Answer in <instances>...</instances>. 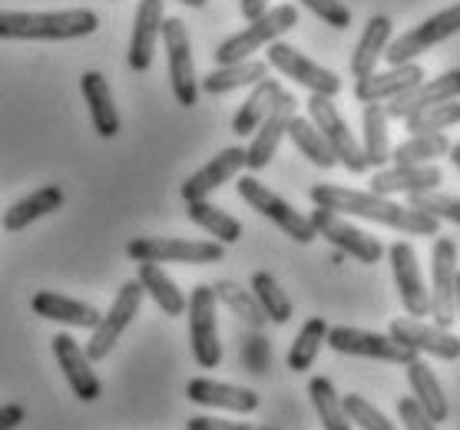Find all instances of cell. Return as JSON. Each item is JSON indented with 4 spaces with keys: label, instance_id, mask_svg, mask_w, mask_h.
I'll list each match as a JSON object with an SVG mask.
<instances>
[{
    "label": "cell",
    "instance_id": "1f68e13d",
    "mask_svg": "<svg viewBox=\"0 0 460 430\" xmlns=\"http://www.w3.org/2000/svg\"><path fill=\"white\" fill-rule=\"evenodd\" d=\"M387 113L385 103H365L361 110V153L367 159V169H385L391 162V139H387Z\"/></svg>",
    "mask_w": 460,
    "mask_h": 430
},
{
    "label": "cell",
    "instance_id": "d4e9b609",
    "mask_svg": "<svg viewBox=\"0 0 460 430\" xmlns=\"http://www.w3.org/2000/svg\"><path fill=\"white\" fill-rule=\"evenodd\" d=\"M31 312L37 318L57 321V325L90 328V331H93L96 321H100V312H96L93 304H86V302H80V298H70V294H60V292H37L31 298Z\"/></svg>",
    "mask_w": 460,
    "mask_h": 430
},
{
    "label": "cell",
    "instance_id": "f546056e",
    "mask_svg": "<svg viewBox=\"0 0 460 430\" xmlns=\"http://www.w3.org/2000/svg\"><path fill=\"white\" fill-rule=\"evenodd\" d=\"M137 282L143 285V292L159 304V312L169 318H182L186 315V292H179V285L163 272V265L156 262H137Z\"/></svg>",
    "mask_w": 460,
    "mask_h": 430
},
{
    "label": "cell",
    "instance_id": "bcb514c9",
    "mask_svg": "<svg viewBox=\"0 0 460 430\" xmlns=\"http://www.w3.org/2000/svg\"><path fill=\"white\" fill-rule=\"evenodd\" d=\"M398 417H401V424H404V430H438V424L418 408V400L414 398L398 400Z\"/></svg>",
    "mask_w": 460,
    "mask_h": 430
},
{
    "label": "cell",
    "instance_id": "cb8c5ba5",
    "mask_svg": "<svg viewBox=\"0 0 460 430\" xmlns=\"http://www.w3.org/2000/svg\"><path fill=\"white\" fill-rule=\"evenodd\" d=\"M424 80V70L418 64H401L391 66L385 74H371L365 80H355V100L358 103H391L394 96L408 93L411 86Z\"/></svg>",
    "mask_w": 460,
    "mask_h": 430
},
{
    "label": "cell",
    "instance_id": "74e56055",
    "mask_svg": "<svg viewBox=\"0 0 460 430\" xmlns=\"http://www.w3.org/2000/svg\"><path fill=\"white\" fill-rule=\"evenodd\" d=\"M252 294H255L265 321H275V325H288L292 321V298L282 292V285L275 282V275L269 272L252 275Z\"/></svg>",
    "mask_w": 460,
    "mask_h": 430
},
{
    "label": "cell",
    "instance_id": "681fc988",
    "mask_svg": "<svg viewBox=\"0 0 460 430\" xmlns=\"http://www.w3.org/2000/svg\"><path fill=\"white\" fill-rule=\"evenodd\" d=\"M176 4H182V7H192V11H202L209 0H176Z\"/></svg>",
    "mask_w": 460,
    "mask_h": 430
},
{
    "label": "cell",
    "instance_id": "6da1fadb",
    "mask_svg": "<svg viewBox=\"0 0 460 430\" xmlns=\"http://www.w3.org/2000/svg\"><path fill=\"white\" fill-rule=\"evenodd\" d=\"M308 199L318 206V209L328 212H345V215H355V219L377 222V225H387V229H398L404 235H438L440 219L428 215V212H418L411 206H401V202L387 199V196H377V192H361V189H348V186H332V182H318L308 189Z\"/></svg>",
    "mask_w": 460,
    "mask_h": 430
},
{
    "label": "cell",
    "instance_id": "ee69618b",
    "mask_svg": "<svg viewBox=\"0 0 460 430\" xmlns=\"http://www.w3.org/2000/svg\"><path fill=\"white\" fill-rule=\"evenodd\" d=\"M305 11H312L318 21H324L335 31H348L351 27V11H348L341 0H298Z\"/></svg>",
    "mask_w": 460,
    "mask_h": 430
},
{
    "label": "cell",
    "instance_id": "5b68a950",
    "mask_svg": "<svg viewBox=\"0 0 460 430\" xmlns=\"http://www.w3.org/2000/svg\"><path fill=\"white\" fill-rule=\"evenodd\" d=\"M305 110H308V119H312L314 129L324 136V143L335 153L338 162H341L348 172H355V176L367 172V159H365V153H361V143H358L351 127L345 123V116L338 113V106L332 103V96L312 93L308 103H305Z\"/></svg>",
    "mask_w": 460,
    "mask_h": 430
},
{
    "label": "cell",
    "instance_id": "f35d334b",
    "mask_svg": "<svg viewBox=\"0 0 460 430\" xmlns=\"http://www.w3.org/2000/svg\"><path fill=\"white\" fill-rule=\"evenodd\" d=\"M450 143L444 133H430V136H408L401 146L391 149V162H398V166H428L434 159L447 156L450 153Z\"/></svg>",
    "mask_w": 460,
    "mask_h": 430
},
{
    "label": "cell",
    "instance_id": "7dc6e473",
    "mask_svg": "<svg viewBox=\"0 0 460 430\" xmlns=\"http://www.w3.org/2000/svg\"><path fill=\"white\" fill-rule=\"evenodd\" d=\"M27 420V408L23 404H4L0 408V430H17Z\"/></svg>",
    "mask_w": 460,
    "mask_h": 430
},
{
    "label": "cell",
    "instance_id": "277c9868",
    "mask_svg": "<svg viewBox=\"0 0 460 430\" xmlns=\"http://www.w3.org/2000/svg\"><path fill=\"white\" fill-rule=\"evenodd\" d=\"M216 292L212 285H196L189 292L186 315H189V345L192 357L202 371H216L222 364V341H219V321H216Z\"/></svg>",
    "mask_w": 460,
    "mask_h": 430
},
{
    "label": "cell",
    "instance_id": "4316f807",
    "mask_svg": "<svg viewBox=\"0 0 460 430\" xmlns=\"http://www.w3.org/2000/svg\"><path fill=\"white\" fill-rule=\"evenodd\" d=\"M404 371H408L411 398L418 400V408L424 410L434 424H444V420L450 417V404H447V398H444V388H440L434 367L418 355L411 364H404Z\"/></svg>",
    "mask_w": 460,
    "mask_h": 430
},
{
    "label": "cell",
    "instance_id": "ab89813d",
    "mask_svg": "<svg viewBox=\"0 0 460 430\" xmlns=\"http://www.w3.org/2000/svg\"><path fill=\"white\" fill-rule=\"evenodd\" d=\"M212 292H216V302L226 304L232 315L239 318V321H245L249 328H255V331H259V328L265 325V315H261V308H259V302H255V294L245 292L242 285H235V282H216V285H212Z\"/></svg>",
    "mask_w": 460,
    "mask_h": 430
},
{
    "label": "cell",
    "instance_id": "9c48e42d",
    "mask_svg": "<svg viewBox=\"0 0 460 430\" xmlns=\"http://www.w3.org/2000/svg\"><path fill=\"white\" fill-rule=\"evenodd\" d=\"M235 189H239L242 202H249L259 215H265L269 222H275V225H279L288 239L298 241V245H308V241L318 239L314 229H312V222H308V215H302L292 202H285L279 192H272L255 176H239V186H235Z\"/></svg>",
    "mask_w": 460,
    "mask_h": 430
},
{
    "label": "cell",
    "instance_id": "8fae6325",
    "mask_svg": "<svg viewBox=\"0 0 460 430\" xmlns=\"http://www.w3.org/2000/svg\"><path fill=\"white\" fill-rule=\"evenodd\" d=\"M163 43H166V60H169V83H172V96L179 106H196L199 103V80H196V64H192V43H189L186 23L179 17H166L163 31H159Z\"/></svg>",
    "mask_w": 460,
    "mask_h": 430
},
{
    "label": "cell",
    "instance_id": "8992f818",
    "mask_svg": "<svg viewBox=\"0 0 460 430\" xmlns=\"http://www.w3.org/2000/svg\"><path fill=\"white\" fill-rule=\"evenodd\" d=\"M226 245L212 239H133L126 241V259L133 262H179V265H212L222 262Z\"/></svg>",
    "mask_w": 460,
    "mask_h": 430
},
{
    "label": "cell",
    "instance_id": "816d5d0a",
    "mask_svg": "<svg viewBox=\"0 0 460 430\" xmlns=\"http://www.w3.org/2000/svg\"><path fill=\"white\" fill-rule=\"evenodd\" d=\"M457 318H460V272H457Z\"/></svg>",
    "mask_w": 460,
    "mask_h": 430
},
{
    "label": "cell",
    "instance_id": "7a4b0ae2",
    "mask_svg": "<svg viewBox=\"0 0 460 430\" xmlns=\"http://www.w3.org/2000/svg\"><path fill=\"white\" fill-rule=\"evenodd\" d=\"M100 27L96 11H0V40H80Z\"/></svg>",
    "mask_w": 460,
    "mask_h": 430
},
{
    "label": "cell",
    "instance_id": "60d3db41",
    "mask_svg": "<svg viewBox=\"0 0 460 430\" xmlns=\"http://www.w3.org/2000/svg\"><path fill=\"white\" fill-rule=\"evenodd\" d=\"M460 123V100H447V103L428 106L420 113L404 119V129L411 136H430V133H444V129L457 127Z\"/></svg>",
    "mask_w": 460,
    "mask_h": 430
},
{
    "label": "cell",
    "instance_id": "44dd1931",
    "mask_svg": "<svg viewBox=\"0 0 460 430\" xmlns=\"http://www.w3.org/2000/svg\"><path fill=\"white\" fill-rule=\"evenodd\" d=\"M163 4H166V0H139L137 4L133 37H129V53H126L129 70H137V74H146L149 66H153V53H156L159 31H163V21H166Z\"/></svg>",
    "mask_w": 460,
    "mask_h": 430
},
{
    "label": "cell",
    "instance_id": "3957f363",
    "mask_svg": "<svg viewBox=\"0 0 460 430\" xmlns=\"http://www.w3.org/2000/svg\"><path fill=\"white\" fill-rule=\"evenodd\" d=\"M292 27H298V7H295V4H279V7L261 13V17L249 21L245 31L232 33L229 40H222L219 47H216V53H212V60L219 66L249 60L252 53H259L261 47L275 43L282 33L292 31Z\"/></svg>",
    "mask_w": 460,
    "mask_h": 430
},
{
    "label": "cell",
    "instance_id": "e0dca14e",
    "mask_svg": "<svg viewBox=\"0 0 460 430\" xmlns=\"http://www.w3.org/2000/svg\"><path fill=\"white\" fill-rule=\"evenodd\" d=\"M387 259H391V272H394V285H398L401 304L408 318H428L430 315V294L424 288V278H420V265L418 252L411 241H394L387 249Z\"/></svg>",
    "mask_w": 460,
    "mask_h": 430
},
{
    "label": "cell",
    "instance_id": "7402d4cb",
    "mask_svg": "<svg viewBox=\"0 0 460 430\" xmlns=\"http://www.w3.org/2000/svg\"><path fill=\"white\" fill-rule=\"evenodd\" d=\"M186 398L199 408H216V410H232V414H252L259 410L261 398L252 388H239V384H222L212 378H192L186 384Z\"/></svg>",
    "mask_w": 460,
    "mask_h": 430
},
{
    "label": "cell",
    "instance_id": "d590c367",
    "mask_svg": "<svg viewBox=\"0 0 460 430\" xmlns=\"http://www.w3.org/2000/svg\"><path fill=\"white\" fill-rule=\"evenodd\" d=\"M324 338H328V321L324 318H308L302 325V331L295 335L292 347H288V371L295 374H305L312 371V364L318 361V351L324 347Z\"/></svg>",
    "mask_w": 460,
    "mask_h": 430
},
{
    "label": "cell",
    "instance_id": "9a60e30c",
    "mask_svg": "<svg viewBox=\"0 0 460 430\" xmlns=\"http://www.w3.org/2000/svg\"><path fill=\"white\" fill-rule=\"evenodd\" d=\"M295 110H298V100L282 90L279 100L272 103V110L265 113V119H261L259 127H255V133H252V143H249V149H245V169H249V172H261V169L275 159L285 133H288L292 116H298Z\"/></svg>",
    "mask_w": 460,
    "mask_h": 430
},
{
    "label": "cell",
    "instance_id": "f6af8a7d",
    "mask_svg": "<svg viewBox=\"0 0 460 430\" xmlns=\"http://www.w3.org/2000/svg\"><path fill=\"white\" fill-rule=\"evenodd\" d=\"M186 430H279V427H272V424H245V420H222V417L196 414V417L186 420Z\"/></svg>",
    "mask_w": 460,
    "mask_h": 430
},
{
    "label": "cell",
    "instance_id": "83f0119b",
    "mask_svg": "<svg viewBox=\"0 0 460 430\" xmlns=\"http://www.w3.org/2000/svg\"><path fill=\"white\" fill-rule=\"evenodd\" d=\"M387 43H391V17L387 13H375L365 23V33L358 37L355 53H351V76L355 80H365V76L375 74L387 50Z\"/></svg>",
    "mask_w": 460,
    "mask_h": 430
},
{
    "label": "cell",
    "instance_id": "603a6c76",
    "mask_svg": "<svg viewBox=\"0 0 460 430\" xmlns=\"http://www.w3.org/2000/svg\"><path fill=\"white\" fill-rule=\"evenodd\" d=\"M440 182H444V176L434 162H428V166H398L394 162L391 169H377L371 176V192H377V196H398V192L418 196V192H434Z\"/></svg>",
    "mask_w": 460,
    "mask_h": 430
},
{
    "label": "cell",
    "instance_id": "2e32d148",
    "mask_svg": "<svg viewBox=\"0 0 460 430\" xmlns=\"http://www.w3.org/2000/svg\"><path fill=\"white\" fill-rule=\"evenodd\" d=\"M53 357H57V364H60L63 378L74 391V398H80L84 404H93V400L103 398V381L96 378L93 371V361L86 357V351L76 345L74 338L60 331V335H53Z\"/></svg>",
    "mask_w": 460,
    "mask_h": 430
},
{
    "label": "cell",
    "instance_id": "4dcf8cb0",
    "mask_svg": "<svg viewBox=\"0 0 460 430\" xmlns=\"http://www.w3.org/2000/svg\"><path fill=\"white\" fill-rule=\"evenodd\" d=\"M265 76H269V64L249 57V60H239V64L216 66L212 74H206L199 80V90L209 96H222V93H232V90H242V86H255Z\"/></svg>",
    "mask_w": 460,
    "mask_h": 430
},
{
    "label": "cell",
    "instance_id": "7bdbcfd3",
    "mask_svg": "<svg viewBox=\"0 0 460 430\" xmlns=\"http://www.w3.org/2000/svg\"><path fill=\"white\" fill-rule=\"evenodd\" d=\"M408 206L418 212H428L440 222H454L460 225V199L457 196H444V192H418V196H408Z\"/></svg>",
    "mask_w": 460,
    "mask_h": 430
},
{
    "label": "cell",
    "instance_id": "836d02e7",
    "mask_svg": "<svg viewBox=\"0 0 460 430\" xmlns=\"http://www.w3.org/2000/svg\"><path fill=\"white\" fill-rule=\"evenodd\" d=\"M279 93H282V83H279V80H272V76L259 80V83L252 86L249 100L239 106V113L232 116V133H235V136H249V133H255V127H259L261 119H265V113L272 110Z\"/></svg>",
    "mask_w": 460,
    "mask_h": 430
},
{
    "label": "cell",
    "instance_id": "4fadbf2b",
    "mask_svg": "<svg viewBox=\"0 0 460 430\" xmlns=\"http://www.w3.org/2000/svg\"><path fill=\"white\" fill-rule=\"evenodd\" d=\"M308 222H312V229L318 239L332 241L338 252L351 255V259H358L361 265H377L385 259V245H381L375 235H367L365 229H358V225H351L348 219H341L338 212H328L314 206Z\"/></svg>",
    "mask_w": 460,
    "mask_h": 430
},
{
    "label": "cell",
    "instance_id": "5bb4252c",
    "mask_svg": "<svg viewBox=\"0 0 460 430\" xmlns=\"http://www.w3.org/2000/svg\"><path fill=\"white\" fill-rule=\"evenodd\" d=\"M324 345L338 351V355H351V357H371V361H385V364H411L414 361V351L404 345H398L391 335H377V331H365V328H328V338Z\"/></svg>",
    "mask_w": 460,
    "mask_h": 430
},
{
    "label": "cell",
    "instance_id": "ffe728a7",
    "mask_svg": "<svg viewBox=\"0 0 460 430\" xmlns=\"http://www.w3.org/2000/svg\"><path fill=\"white\" fill-rule=\"evenodd\" d=\"M245 169V149L242 146H229L216 153V156L206 162L202 169H196L192 176L182 182V199L186 202H196V199H209L212 192L222 189L229 179H235Z\"/></svg>",
    "mask_w": 460,
    "mask_h": 430
},
{
    "label": "cell",
    "instance_id": "e575fe53",
    "mask_svg": "<svg viewBox=\"0 0 460 430\" xmlns=\"http://www.w3.org/2000/svg\"><path fill=\"white\" fill-rule=\"evenodd\" d=\"M308 398H312V408L322 420L324 430H355L351 420L345 414V404H341V394L335 391V384L328 378H312L308 381Z\"/></svg>",
    "mask_w": 460,
    "mask_h": 430
},
{
    "label": "cell",
    "instance_id": "52a82bcc",
    "mask_svg": "<svg viewBox=\"0 0 460 430\" xmlns=\"http://www.w3.org/2000/svg\"><path fill=\"white\" fill-rule=\"evenodd\" d=\"M143 298H146V292H143V285H139L137 278H129V282L119 285L113 304L106 308V315H100L93 335H90V341H86V347H84L86 357H90L93 364L96 361H106V355H110L116 347V341L123 338V331L133 325V318L139 315Z\"/></svg>",
    "mask_w": 460,
    "mask_h": 430
},
{
    "label": "cell",
    "instance_id": "ac0fdd59",
    "mask_svg": "<svg viewBox=\"0 0 460 430\" xmlns=\"http://www.w3.org/2000/svg\"><path fill=\"white\" fill-rule=\"evenodd\" d=\"M387 335L394 338L398 345L411 347L414 355H430L438 361H457L460 357V338L450 335L447 328L424 325L418 318H394Z\"/></svg>",
    "mask_w": 460,
    "mask_h": 430
},
{
    "label": "cell",
    "instance_id": "b9f144b4",
    "mask_svg": "<svg viewBox=\"0 0 460 430\" xmlns=\"http://www.w3.org/2000/svg\"><path fill=\"white\" fill-rule=\"evenodd\" d=\"M341 404H345L348 420H351L358 430H398V424H391V420H387L371 400L361 398V394H345Z\"/></svg>",
    "mask_w": 460,
    "mask_h": 430
},
{
    "label": "cell",
    "instance_id": "7c38bea8",
    "mask_svg": "<svg viewBox=\"0 0 460 430\" xmlns=\"http://www.w3.org/2000/svg\"><path fill=\"white\" fill-rule=\"evenodd\" d=\"M265 64L272 66L275 74H282L288 80H295L298 86H305L308 93H322V96H332V100L341 93L338 74H332V70L318 66L314 60H308L302 50H295L292 43H282V40L269 43L265 47Z\"/></svg>",
    "mask_w": 460,
    "mask_h": 430
},
{
    "label": "cell",
    "instance_id": "f1b7e54d",
    "mask_svg": "<svg viewBox=\"0 0 460 430\" xmlns=\"http://www.w3.org/2000/svg\"><path fill=\"white\" fill-rule=\"evenodd\" d=\"M63 206V189L60 186H40L37 192H31L27 199L13 202L11 209L0 215V229L4 232H23L27 225L40 222L43 215H50Z\"/></svg>",
    "mask_w": 460,
    "mask_h": 430
},
{
    "label": "cell",
    "instance_id": "ba28073f",
    "mask_svg": "<svg viewBox=\"0 0 460 430\" xmlns=\"http://www.w3.org/2000/svg\"><path fill=\"white\" fill-rule=\"evenodd\" d=\"M457 241L434 239L430 249V315L438 328L457 321Z\"/></svg>",
    "mask_w": 460,
    "mask_h": 430
},
{
    "label": "cell",
    "instance_id": "c3c4849f",
    "mask_svg": "<svg viewBox=\"0 0 460 430\" xmlns=\"http://www.w3.org/2000/svg\"><path fill=\"white\" fill-rule=\"evenodd\" d=\"M239 11L245 21H255V17L269 11V0H239Z\"/></svg>",
    "mask_w": 460,
    "mask_h": 430
},
{
    "label": "cell",
    "instance_id": "d6a6232c",
    "mask_svg": "<svg viewBox=\"0 0 460 430\" xmlns=\"http://www.w3.org/2000/svg\"><path fill=\"white\" fill-rule=\"evenodd\" d=\"M186 215L202 232H209L212 241H219V245H235L242 239V222L235 215H229L226 209H219V206H212L209 199L186 202Z\"/></svg>",
    "mask_w": 460,
    "mask_h": 430
},
{
    "label": "cell",
    "instance_id": "484cf974",
    "mask_svg": "<svg viewBox=\"0 0 460 430\" xmlns=\"http://www.w3.org/2000/svg\"><path fill=\"white\" fill-rule=\"evenodd\" d=\"M80 93H84L86 106H90V119H93L96 136L100 139L119 136V113H116L113 90L106 83V76L100 70H86L80 76Z\"/></svg>",
    "mask_w": 460,
    "mask_h": 430
},
{
    "label": "cell",
    "instance_id": "8d00e7d4",
    "mask_svg": "<svg viewBox=\"0 0 460 430\" xmlns=\"http://www.w3.org/2000/svg\"><path fill=\"white\" fill-rule=\"evenodd\" d=\"M285 136L292 139L295 143V149L302 153L312 166H318V169H332V166H338V159H335V153L328 149V143H324V136L314 129V123L308 119V116H292V123H288V133Z\"/></svg>",
    "mask_w": 460,
    "mask_h": 430
},
{
    "label": "cell",
    "instance_id": "30bf717a",
    "mask_svg": "<svg viewBox=\"0 0 460 430\" xmlns=\"http://www.w3.org/2000/svg\"><path fill=\"white\" fill-rule=\"evenodd\" d=\"M454 33H460V4H454V7H444V11H438L434 17L420 21L418 27H411L408 33H401L398 40L387 43L385 60L391 66L414 64L420 53H428L430 47H438V43L450 40Z\"/></svg>",
    "mask_w": 460,
    "mask_h": 430
},
{
    "label": "cell",
    "instance_id": "f907efd6",
    "mask_svg": "<svg viewBox=\"0 0 460 430\" xmlns=\"http://www.w3.org/2000/svg\"><path fill=\"white\" fill-rule=\"evenodd\" d=\"M447 156H450V162H454V166L460 169V143H457V146H450V153H447Z\"/></svg>",
    "mask_w": 460,
    "mask_h": 430
},
{
    "label": "cell",
    "instance_id": "d6986e66",
    "mask_svg": "<svg viewBox=\"0 0 460 430\" xmlns=\"http://www.w3.org/2000/svg\"><path fill=\"white\" fill-rule=\"evenodd\" d=\"M447 100H460V70H447V74L434 76V80H420L418 86H411L408 93L394 96L385 106L387 119H408V116L428 110V106L447 103Z\"/></svg>",
    "mask_w": 460,
    "mask_h": 430
}]
</instances>
